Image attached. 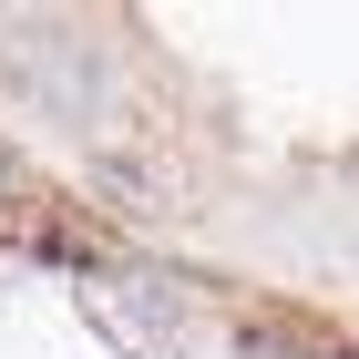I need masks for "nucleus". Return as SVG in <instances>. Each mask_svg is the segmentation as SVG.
Here are the masks:
<instances>
[{
    "label": "nucleus",
    "mask_w": 359,
    "mask_h": 359,
    "mask_svg": "<svg viewBox=\"0 0 359 359\" xmlns=\"http://www.w3.org/2000/svg\"><path fill=\"white\" fill-rule=\"evenodd\" d=\"M83 308L103 318L113 339H175L195 318V298L175 287L165 267H103V277H83Z\"/></svg>",
    "instance_id": "2"
},
{
    "label": "nucleus",
    "mask_w": 359,
    "mask_h": 359,
    "mask_svg": "<svg viewBox=\"0 0 359 359\" xmlns=\"http://www.w3.org/2000/svg\"><path fill=\"white\" fill-rule=\"evenodd\" d=\"M11 175H21V165H11V154H0V205H11Z\"/></svg>",
    "instance_id": "3"
},
{
    "label": "nucleus",
    "mask_w": 359,
    "mask_h": 359,
    "mask_svg": "<svg viewBox=\"0 0 359 359\" xmlns=\"http://www.w3.org/2000/svg\"><path fill=\"white\" fill-rule=\"evenodd\" d=\"M0 62H11L52 113H72V123L103 113V41H93L83 21H11L0 31Z\"/></svg>",
    "instance_id": "1"
}]
</instances>
